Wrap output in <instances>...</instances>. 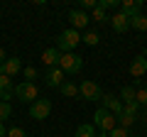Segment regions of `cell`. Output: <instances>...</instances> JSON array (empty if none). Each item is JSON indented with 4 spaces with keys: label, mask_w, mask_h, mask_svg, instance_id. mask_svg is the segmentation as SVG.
Returning <instances> with one entry per match:
<instances>
[{
    "label": "cell",
    "mask_w": 147,
    "mask_h": 137,
    "mask_svg": "<svg viewBox=\"0 0 147 137\" xmlns=\"http://www.w3.org/2000/svg\"><path fill=\"white\" fill-rule=\"evenodd\" d=\"M5 137H27V135H25V130H22V127H10Z\"/></svg>",
    "instance_id": "28"
},
{
    "label": "cell",
    "mask_w": 147,
    "mask_h": 137,
    "mask_svg": "<svg viewBox=\"0 0 147 137\" xmlns=\"http://www.w3.org/2000/svg\"><path fill=\"white\" fill-rule=\"evenodd\" d=\"M79 44H81V34H79L76 30H71V27H69V30H64L61 34H59V39H57V49H59L61 54L74 52Z\"/></svg>",
    "instance_id": "1"
},
{
    "label": "cell",
    "mask_w": 147,
    "mask_h": 137,
    "mask_svg": "<svg viewBox=\"0 0 147 137\" xmlns=\"http://www.w3.org/2000/svg\"><path fill=\"white\" fill-rule=\"evenodd\" d=\"M15 95L17 100H22V103H34L37 98H39V88H37V83H30V81H22V83L15 86Z\"/></svg>",
    "instance_id": "4"
},
{
    "label": "cell",
    "mask_w": 147,
    "mask_h": 137,
    "mask_svg": "<svg viewBox=\"0 0 147 137\" xmlns=\"http://www.w3.org/2000/svg\"><path fill=\"white\" fill-rule=\"evenodd\" d=\"M135 95H137V91L132 88V86H123V88H120L123 105H130V103H135Z\"/></svg>",
    "instance_id": "16"
},
{
    "label": "cell",
    "mask_w": 147,
    "mask_h": 137,
    "mask_svg": "<svg viewBox=\"0 0 147 137\" xmlns=\"http://www.w3.org/2000/svg\"><path fill=\"white\" fill-rule=\"evenodd\" d=\"M110 25H113V30L118 32V34H123V32L130 30V17L123 15V12H113V17H108Z\"/></svg>",
    "instance_id": "12"
},
{
    "label": "cell",
    "mask_w": 147,
    "mask_h": 137,
    "mask_svg": "<svg viewBox=\"0 0 147 137\" xmlns=\"http://www.w3.org/2000/svg\"><path fill=\"white\" fill-rule=\"evenodd\" d=\"M79 95L84 100H100L103 98V91H100V86L96 83V81H91V79H86V81H81V86H79Z\"/></svg>",
    "instance_id": "5"
},
{
    "label": "cell",
    "mask_w": 147,
    "mask_h": 137,
    "mask_svg": "<svg viewBox=\"0 0 147 137\" xmlns=\"http://www.w3.org/2000/svg\"><path fill=\"white\" fill-rule=\"evenodd\" d=\"M59 91H61L66 98H76V95H79V86L74 83V81H64V86H61Z\"/></svg>",
    "instance_id": "19"
},
{
    "label": "cell",
    "mask_w": 147,
    "mask_h": 137,
    "mask_svg": "<svg viewBox=\"0 0 147 137\" xmlns=\"http://www.w3.org/2000/svg\"><path fill=\"white\" fill-rule=\"evenodd\" d=\"M123 15H127V17H135V15H140V10H142V0H125L123 3Z\"/></svg>",
    "instance_id": "15"
},
{
    "label": "cell",
    "mask_w": 147,
    "mask_h": 137,
    "mask_svg": "<svg viewBox=\"0 0 147 137\" xmlns=\"http://www.w3.org/2000/svg\"><path fill=\"white\" fill-rule=\"evenodd\" d=\"M5 135H7V130H5V125L0 122V137H5Z\"/></svg>",
    "instance_id": "32"
},
{
    "label": "cell",
    "mask_w": 147,
    "mask_h": 137,
    "mask_svg": "<svg viewBox=\"0 0 147 137\" xmlns=\"http://www.w3.org/2000/svg\"><path fill=\"white\" fill-rule=\"evenodd\" d=\"M59 68L64 74H79L84 68V56H79L76 52H69V54H61L59 59Z\"/></svg>",
    "instance_id": "3"
},
{
    "label": "cell",
    "mask_w": 147,
    "mask_h": 137,
    "mask_svg": "<svg viewBox=\"0 0 147 137\" xmlns=\"http://www.w3.org/2000/svg\"><path fill=\"white\" fill-rule=\"evenodd\" d=\"M93 125L100 127V130L108 135L110 130H115V127H118V118L113 115V113H108L105 108H98V110L93 113Z\"/></svg>",
    "instance_id": "2"
},
{
    "label": "cell",
    "mask_w": 147,
    "mask_h": 137,
    "mask_svg": "<svg viewBox=\"0 0 147 137\" xmlns=\"http://www.w3.org/2000/svg\"><path fill=\"white\" fill-rule=\"evenodd\" d=\"M135 103H137V105H142V108H147V86H142V88H137Z\"/></svg>",
    "instance_id": "22"
},
{
    "label": "cell",
    "mask_w": 147,
    "mask_h": 137,
    "mask_svg": "<svg viewBox=\"0 0 147 137\" xmlns=\"http://www.w3.org/2000/svg\"><path fill=\"white\" fill-rule=\"evenodd\" d=\"M98 7H100V10H115L118 3H115V0H98Z\"/></svg>",
    "instance_id": "26"
},
{
    "label": "cell",
    "mask_w": 147,
    "mask_h": 137,
    "mask_svg": "<svg viewBox=\"0 0 147 137\" xmlns=\"http://www.w3.org/2000/svg\"><path fill=\"white\" fill-rule=\"evenodd\" d=\"M96 137H108V135H105V132H100V135H96Z\"/></svg>",
    "instance_id": "33"
},
{
    "label": "cell",
    "mask_w": 147,
    "mask_h": 137,
    "mask_svg": "<svg viewBox=\"0 0 147 137\" xmlns=\"http://www.w3.org/2000/svg\"><path fill=\"white\" fill-rule=\"evenodd\" d=\"M88 20H91V17L86 15L84 10H71V12H69V22H71V30H76V32L84 30V27L88 25Z\"/></svg>",
    "instance_id": "13"
},
{
    "label": "cell",
    "mask_w": 147,
    "mask_h": 137,
    "mask_svg": "<svg viewBox=\"0 0 147 137\" xmlns=\"http://www.w3.org/2000/svg\"><path fill=\"white\" fill-rule=\"evenodd\" d=\"M10 98H15V86H10V88H0V100L10 103Z\"/></svg>",
    "instance_id": "24"
},
{
    "label": "cell",
    "mask_w": 147,
    "mask_h": 137,
    "mask_svg": "<svg viewBox=\"0 0 147 137\" xmlns=\"http://www.w3.org/2000/svg\"><path fill=\"white\" fill-rule=\"evenodd\" d=\"M49 113H52V100L49 98H37L30 105V118H34V120H44V118H49Z\"/></svg>",
    "instance_id": "6"
},
{
    "label": "cell",
    "mask_w": 147,
    "mask_h": 137,
    "mask_svg": "<svg viewBox=\"0 0 147 137\" xmlns=\"http://www.w3.org/2000/svg\"><path fill=\"white\" fill-rule=\"evenodd\" d=\"M81 7L84 10H96L98 7V0H81Z\"/></svg>",
    "instance_id": "29"
},
{
    "label": "cell",
    "mask_w": 147,
    "mask_h": 137,
    "mask_svg": "<svg viewBox=\"0 0 147 137\" xmlns=\"http://www.w3.org/2000/svg\"><path fill=\"white\" fill-rule=\"evenodd\" d=\"M10 113H12L10 103H5V100H0V122L5 120V118H10Z\"/></svg>",
    "instance_id": "25"
},
{
    "label": "cell",
    "mask_w": 147,
    "mask_h": 137,
    "mask_svg": "<svg viewBox=\"0 0 147 137\" xmlns=\"http://www.w3.org/2000/svg\"><path fill=\"white\" fill-rule=\"evenodd\" d=\"M130 27L132 30H137V32H147V17L142 15H135V17H130Z\"/></svg>",
    "instance_id": "17"
},
{
    "label": "cell",
    "mask_w": 147,
    "mask_h": 137,
    "mask_svg": "<svg viewBox=\"0 0 147 137\" xmlns=\"http://www.w3.org/2000/svg\"><path fill=\"white\" fill-rule=\"evenodd\" d=\"M64 76H66V74H64L59 66H52V68L47 71V79H44V83H47L49 88H61V86H64Z\"/></svg>",
    "instance_id": "10"
},
{
    "label": "cell",
    "mask_w": 147,
    "mask_h": 137,
    "mask_svg": "<svg viewBox=\"0 0 147 137\" xmlns=\"http://www.w3.org/2000/svg\"><path fill=\"white\" fill-rule=\"evenodd\" d=\"M22 74H25V79L30 81V83H34V79L39 76V71H37L34 66H25V68H22Z\"/></svg>",
    "instance_id": "23"
},
{
    "label": "cell",
    "mask_w": 147,
    "mask_h": 137,
    "mask_svg": "<svg viewBox=\"0 0 147 137\" xmlns=\"http://www.w3.org/2000/svg\"><path fill=\"white\" fill-rule=\"evenodd\" d=\"M108 137H130V135H127L125 127H115V130H110V132H108Z\"/></svg>",
    "instance_id": "27"
},
{
    "label": "cell",
    "mask_w": 147,
    "mask_h": 137,
    "mask_svg": "<svg viewBox=\"0 0 147 137\" xmlns=\"http://www.w3.org/2000/svg\"><path fill=\"white\" fill-rule=\"evenodd\" d=\"M22 71V59L20 56H10V59H5V64H3V68H0V74H5V76H17Z\"/></svg>",
    "instance_id": "11"
},
{
    "label": "cell",
    "mask_w": 147,
    "mask_h": 137,
    "mask_svg": "<svg viewBox=\"0 0 147 137\" xmlns=\"http://www.w3.org/2000/svg\"><path fill=\"white\" fill-rule=\"evenodd\" d=\"M147 74V54H137L130 61V76L132 79H142Z\"/></svg>",
    "instance_id": "8"
},
{
    "label": "cell",
    "mask_w": 147,
    "mask_h": 137,
    "mask_svg": "<svg viewBox=\"0 0 147 137\" xmlns=\"http://www.w3.org/2000/svg\"><path fill=\"white\" fill-rule=\"evenodd\" d=\"M100 103H103V108H105V110H108V113H113L115 118H118V115L123 113V100H118V98H115L113 93H103Z\"/></svg>",
    "instance_id": "9"
},
{
    "label": "cell",
    "mask_w": 147,
    "mask_h": 137,
    "mask_svg": "<svg viewBox=\"0 0 147 137\" xmlns=\"http://www.w3.org/2000/svg\"><path fill=\"white\" fill-rule=\"evenodd\" d=\"M98 132H96V127L91 125V122H84V125H79V130H76V135L74 137H96Z\"/></svg>",
    "instance_id": "18"
},
{
    "label": "cell",
    "mask_w": 147,
    "mask_h": 137,
    "mask_svg": "<svg viewBox=\"0 0 147 137\" xmlns=\"http://www.w3.org/2000/svg\"><path fill=\"white\" fill-rule=\"evenodd\" d=\"M10 86H12V79L5 76V74H0V88H10Z\"/></svg>",
    "instance_id": "30"
},
{
    "label": "cell",
    "mask_w": 147,
    "mask_h": 137,
    "mask_svg": "<svg viewBox=\"0 0 147 137\" xmlns=\"http://www.w3.org/2000/svg\"><path fill=\"white\" fill-rule=\"evenodd\" d=\"M91 20L98 22V25H103V22H108V15H105V10L96 7V10H91Z\"/></svg>",
    "instance_id": "20"
},
{
    "label": "cell",
    "mask_w": 147,
    "mask_h": 137,
    "mask_svg": "<svg viewBox=\"0 0 147 137\" xmlns=\"http://www.w3.org/2000/svg\"><path fill=\"white\" fill-rule=\"evenodd\" d=\"M3 64H5V49L0 47V68H3Z\"/></svg>",
    "instance_id": "31"
},
{
    "label": "cell",
    "mask_w": 147,
    "mask_h": 137,
    "mask_svg": "<svg viewBox=\"0 0 147 137\" xmlns=\"http://www.w3.org/2000/svg\"><path fill=\"white\" fill-rule=\"evenodd\" d=\"M81 42H84V44H88V47H96V44L100 42V37L96 34V32H86L84 37H81Z\"/></svg>",
    "instance_id": "21"
},
{
    "label": "cell",
    "mask_w": 147,
    "mask_h": 137,
    "mask_svg": "<svg viewBox=\"0 0 147 137\" xmlns=\"http://www.w3.org/2000/svg\"><path fill=\"white\" fill-rule=\"evenodd\" d=\"M59 59H61V52H59L57 47H49V49H44L42 52V64L44 66H59Z\"/></svg>",
    "instance_id": "14"
},
{
    "label": "cell",
    "mask_w": 147,
    "mask_h": 137,
    "mask_svg": "<svg viewBox=\"0 0 147 137\" xmlns=\"http://www.w3.org/2000/svg\"><path fill=\"white\" fill-rule=\"evenodd\" d=\"M137 103H130V105H123V113L118 115V127H132L135 125V120H137Z\"/></svg>",
    "instance_id": "7"
}]
</instances>
